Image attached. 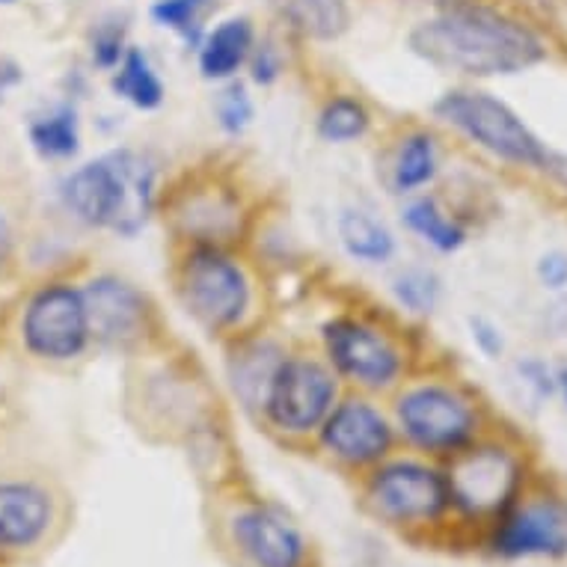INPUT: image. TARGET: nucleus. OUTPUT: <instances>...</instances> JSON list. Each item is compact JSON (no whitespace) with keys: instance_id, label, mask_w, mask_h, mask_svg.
I'll return each instance as SVG.
<instances>
[{"instance_id":"f257e3e1","label":"nucleus","mask_w":567,"mask_h":567,"mask_svg":"<svg viewBox=\"0 0 567 567\" xmlns=\"http://www.w3.org/2000/svg\"><path fill=\"white\" fill-rule=\"evenodd\" d=\"M413 54L440 72L464 78H512L547 60L544 39L508 12L457 3L410 33Z\"/></svg>"},{"instance_id":"f03ea898","label":"nucleus","mask_w":567,"mask_h":567,"mask_svg":"<svg viewBox=\"0 0 567 567\" xmlns=\"http://www.w3.org/2000/svg\"><path fill=\"white\" fill-rule=\"evenodd\" d=\"M63 199L86 226L137 235L152 215L155 167L140 152H107L65 178Z\"/></svg>"},{"instance_id":"7ed1b4c3","label":"nucleus","mask_w":567,"mask_h":567,"mask_svg":"<svg viewBox=\"0 0 567 567\" xmlns=\"http://www.w3.org/2000/svg\"><path fill=\"white\" fill-rule=\"evenodd\" d=\"M434 116L491 158L508 167L547 173L553 150L499 95L484 90H449L434 104Z\"/></svg>"},{"instance_id":"20e7f679","label":"nucleus","mask_w":567,"mask_h":567,"mask_svg":"<svg viewBox=\"0 0 567 567\" xmlns=\"http://www.w3.org/2000/svg\"><path fill=\"white\" fill-rule=\"evenodd\" d=\"M395 422L413 449L452 457L478 440L482 408L457 383L425 381L401 392Z\"/></svg>"},{"instance_id":"39448f33","label":"nucleus","mask_w":567,"mask_h":567,"mask_svg":"<svg viewBox=\"0 0 567 567\" xmlns=\"http://www.w3.org/2000/svg\"><path fill=\"white\" fill-rule=\"evenodd\" d=\"M526 470L520 455L503 443H478L449 457V503L475 520H496L523 493Z\"/></svg>"},{"instance_id":"423d86ee","label":"nucleus","mask_w":567,"mask_h":567,"mask_svg":"<svg viewBox=\"0 0 567 567\" xmlns=\"http://www.w3.org/2000/svg\"><path fill=\"white\" fill-rule=\"evenodd\" d=\"M182 298L205 327L224 330L238 324L250 307V282L238 261L212 244H199L182 261Z\"/></svg>"},{"instance_id":"0eeeda50","label":"nucleus","mask_w":567,"mask_h":567,"mask_svg":"<svg viewBox=\"0 0 567 567\" xmlns=\"http://www.w3.org/2000/svg\"><path fill=\"white\" fill-rule=\"evenodd\" d=\"M261 408L270 425L286 434H309L336 408V374L312 357L279 360Z\"/></svg>"},{"instance_id":"6e6552de","label":"nucleus","mask_w":567,"mask_h":567,"mask_svg":"<svg viewBox=\"0 0 567 567\" xmlns=\"http://www.w3.org/2000/svg\"><path fill=\"white\" fill-rule=\"evenodd\" d=\"M365 499L372 512L395 526L437 523L452 508L446 473L419 461L381 464L369 478Z\"/></svg>"},{"instance_id":"1a4fd4ad","label":"nucleus","mask_w":567,"mask_h":567,"mask_svg":"<svg viewBox=\"0 0 567 567\" xmlns=\"http://www.w3.org/2000/svg\"><path fill=\"white\" fill-rule=\"evenodd\" d=\"M327 360L336 372L348 381L360 383L365 390H383L399 381L404 369V357L390 336L381 330L353 321V318H333L321 330Z\"/></svg>"},{"instance_id":"9d476101","label":"nucleus","mask_w":567,"mask_h":567,"mask_svg":"<svg viewBox=\"0 0 567 567\" xmlns=\"http://www.w3.org/2000/svg\"><path fill=\"white\" fill-rule=\"evenodd\" d=\"M24 344L45 360H72L90 342L84 295L72 286H48L28 303L21 321Z\"/></svg>"},{"instance_id":"9b49d317","label":"nucleus","mask_w":567,"mask_h":567,"mask_svg":"<svg viewBox=\"0 0 567 567\" xmlns=\"http://www.w3.org/2000/svg\"><path fill=\"white\" fill-rule=\"evenodd\" d=\"M491 549L503 558H565L567 503H558L553 496H520L493 520Z\"/></svg>"},{"instance_id":"f8f14e48","label":"nucleus","mask_w":567,"mask_h":567,"mask_svg":"<svg viewBox=\"0 0 567 567\" xmlns=\"http://www.w3.org/2000/svg\"><path fill=\"white\" fill-rule=\"evenodd\" d=\"M321 446L348 466L381 464L392 449V425L372 401L348 399L321 425Z\"/></svg>"},{"instance_id":"ddd939ff","label":"nucleus","mask_w":567,"mask_h":567,"mask_svg":"<svg viewBox=\"0 0 567 567\" xmlns=\"http://www.w3.org/2000/svg\"><path fill=\"white\" fill-rule=\"evenodd\" d=\"M233 540L252 567H303L307 540L274 508H244L233 517Z\"/></svg>"},{"instance_id":"4468645a","label":"nucleus","mask_w":567,"mask_h":567,"mask_svg":"<svg viewBox=\"0 0 567 567\" xmlns=\"http://www.w3.org/2000/svg\"><path fill=\"white\" fill-rule=\"evenodd\" d=\"M90 318V333L111 344L137 339L146 327V300L120 277H95L81 289Z\"/></svg>"},{"instance_id":"2eb2a0df","label":"nucleus","mask_w":567,"mask_h":567,"mask_svg":"<svg viewBox=\"0 0 567 567\" xmlns=\"http://www.w3.org/2000/svg\"><path fill=\"white\" fill-rule=\"evenodd\" d=\"M51 499L30 482H0V549H28L45 538Z\"/></svg>"},{"instance_id":"dca6fc26","label":"nucleus","mask_w":567,"mask_h":567,"mask_svg":"<svg viewBox=\"0 0 567 567\" xmlns=\"http://www.w3.org/2000/svg\"><path fill=\"white\" fill-rule=\"evenodd\" d=\"M252 24L247 19L220 21L208 37L199 42V72L208 81H229V78L250 60Z\"/></svg>"},{"instance_id":"f3484780","label":"nucleus","mask_w":567,"mask_h":567,"mask_svg":"<svg viewBox=\"0 0 567 567\" xmlns=\"http://www.w3.org/2000/svg\"><path fill=\"white\" fill-rule=\"evenodd\" d=\"M401 220L410 233L419 235L422 241L437 252H457L466 244V226L452 217L434 196H416L404 205Z\"/></svg>"},{"instance_id":"a211bd4d","label":"nucleus","mask_w":567,"mask_h":567,"mask_svg":"<svg viewBox=\"0 0 567 567\" xmlns=\"http://www.w3.org/2000/svg\"><path fill=\"white\" fill-rule=\"evenodd\" d=\"M437 140L429 131H410L392 158V187L399 194H416L437 178Z\"/></svg>"},{"instance_id":"6ab92c4d","label":"nucleus","mask_w":567,"mask_h":567,"mask_svg":"<svg viewBox=\"0 0 567 567\" xmlns=\"http://www.w3.org/2000/svg\"><path fill=\"white\" fill-rule=\"evenodd\" d=\"M339 238L351 259L365 265H383L395 256V238L386 226L360 208H348L339 217Z\"/></svg>"},{"instance_id":"aec40b11","label":"nucleus","mask_w":567,"mask_h":567,"mask_svg":"<svg viewBox=\"0 0 567 567\" xmlns=\"http://www.w3.org/2000/svg\"><path fill=\"white\" fill-rule=\"evenodd\" d=\"M113 93L120 95L122 102L134 104L137 111H155L164 104V84H161L158 72L152 69L150 56L140 48H128L122 63L116 65Z\"/></svg>"},{"instance_id":"412c9836","label":"nucleus","mask_w":567,"mask_h":567,"mask_svg":"<svg viewBox=\"0 0 567 567\" xmlns=\"http://www.w3.org/2000/svg\"><path fill=\"white\" fill-rule=\"evenodd\" d=\"M30 143L42 158L63 161L81 150V122L72 104H56L30 122Z\"/></svg>"},{"instance_id":"4be33fe9","label":"nucleus","mask_w":567,"mask_h":567,"mask_svg":"<svg viewBox=\"0 0 567 567\" xmlns=\"http://www.w3.org/2000/svg\"><path fill=\"white\" fill-rule=\"evenodd\" d=\"M279 7L282 16L291 21V28L321 42L342 37L351 19L344 0H279Z\"/></svg>"},{"instance_id":"5701e85b","label":"nucleus","mask_w":567,"mask_h":567,"mask_svg":"<svg viewBox=\"0 0 567 567\" xmlns=\"http://www.w3.org/2000/svg\"><path fill=\"white\" fill-rule=\"evenodd\" d=\"M372 125V116L365 111L363 102H357L351 95H336L324 104V111L318 116V134L327 143H351L360 140Z\"/></svg>"},{"instance_id":"b1692460","label":"nucleus","mask_w":567,"mask_h":567,"mask_svg":"<svg viewBox=\"0 0 567 567\" xmlns=\"http://www.w3.org/2000/svg\"><path fill=\"white\" fill-rule=\"evenodd\" d=\"M440 277L429 268H408L401 270L392 282V295L401 307L410 309L413 316H429L440 303Z\"/></svg>"},{"instance_id":"393cba45","label":"nucleus","mask_w":567,"mask_h":567,"mask_svg":"<svg viewBox=\"0 0 567 567\" xmlns=\"http://www.w3.org/2000/svg\"><path fill=\"white\" fill-rule=\"evenodd\" d=\"M512 374L517 386L523 390V395L535 401V404H544V401L556 395V369L544 363L540 357H523V360H517Z\"/></svg>"},{"instance_id":"a878e982","label":"nucleus","mask_w":567,"mask_h":567,"mask_svg":"<svg viewBox=\"0 0 567 567\" xmlns=\"http://www.w3.org/2000/svg\"><path fill=\"white\" fill-rule=\"evenodd\" d=\"M196 7L194 0H155V7H152V21L161 24V28L173 30L178 37L190 42V45L199 48V24H196Z\"/></svg>"},{"instance_id":"bb28decb","label":"nucleus","mask_w":567,"mask_h":567,"mask_svg":"<svg viewBox=\"0 0 567 567\" xmlns=\"http://www.w3.org/2000/svg\"><path fill=\"white\" fill-rule=\"evenodd\" d=\"M217 122L226 134H244L252 122V99L244 84H229L217 95Z\"/></svg>"},{"instance_id":"cd10ccee","label":"nucleus","mask_w":567,"mask_h":567,"mask_svg":"<svg viewBox=\"0 0 567 567\" xmlns=\"http://www.w3.org/2000/svg\"><path fill=\"white\" fill-rule=\"evenodd\" d=\"M125 24L122 21H104L93 33V63L99 69H116L125 56Z\"/></svg>"},{"instance_id":"c85d7f7f","label":"nucleus","mask_w":567,"mask_h":567,"mask_svg":"<svg viewBox=\"0 0 567 567\" xmlns=\"http://www.w3.org/2000/svg\"><path fill=\"white\" fill-rule=\"evenodd\" d=\"M470 339H473L475 351L482 353L484 360H503L505 348H508L503 327L487 316L470 318Z\"/></svg>"},{"instance_id":"c756f323","label":"nucleus","mask_w":567,"mask_h":567,"mask_svg":"<svg viewBox=\"0 0 567 567\" xmlns=\"http://www.w3.org/2000/svg\"><path fill=\"white\" fill-rule=\"evenodd\" d=\"M535 277H538L540 289L549 295H565L567 291V252L565 250H547L535 261Z\"/></svg>"},{"instance_id":"7c9ffc66","label":"nucleus","mask_w":567,"mask_h":567,"mask_svg":"<svg viewBox=\"0 0 567 567\" xmlns=\"http://www.w3.org/2000/svg\"><path fill=\"white\" fill-rule=\"evenodd\" d=\"M250 72H252V81L261 86H268L274 84L279 78V72H282V60H279L277 54V48L274 45H259V48H252L250 51Z\"/></svg>"},{"instance_id":"2f4dec72","label":"nucleus","mask_w":567,"mask_h":567,"mask_svg":"<svg viewBox=\"0 0 567 567\" xmlns=\"http://www.w3.org/2000/svg\"><path fill=\"white\" fill-rule=\"evenodd\" d=\"M21 81V69L12 60H7V56H0V99L7 95V90H12V86L19 84Z\"/></svg>"},{"instance_id":"473e14b6","label":"nucleus","mask_w":567,"mask_h":567,"mask_svg":"<svg viewBox=\"0 0 567 567\" xmlns=\"http://www.w3.org/2000/svg\"><path fill=\"white\" fill-rule=\"evenodd\" d=\"M547 176L556 178L558 185L567 190V152H553V155H549Z\"/></svg>"},{"instance_id":"72a5a7b5","label":"nucleus","mask_w":567,"mask_h":567,"mask_svg":"<svg viewBox=\"0 0 567 567\" xmlns=\"http://www.w3.org/2000/svg\"><path fill=\"white\" fill-rule=\"evenodd\" d=\"M556 395L567 404V363L556 365Z\"/></svg>"},{"instance_id":"f704fd0d","label":"nucleus","mask_w":567,"mask_h":567,"mask_svg":"<svg viewBox=\"0 0 567 567\" xmlns=\"http://www.w3.org/2000/svg\"><path fill=\"white\" fill-rule=\"evenodd\" d=\"M10 241H12V233H10V224L0 217V259L7 256V250H10Z\"/></svg>"},{"instance_id":"c9c22d12","label":"nucleus","mask_w":567,"mask_h":567,"mask_svg":"<svg viewBox=\"0 0 567 567\" xmlns=\"http://www.w3.org/2000/svg\"><path fill=\"white\" fill-rule=\"evenodd\" d=\"M194 3L196 7H203V3H208V0H194Z\"/></svg>"},{"instance_id":"e433bc0d","label":"nucleus","mask_w":567,"mask_h":567,"mask_svg":"<svg viewBox=\"0 0 567 567\" xmlns=\"http://www.w3.org/2000/svg\"><path fill=\"white\" fill-rule=\"evenodd\" d=\"M0 3H16V0H0Z\"/></svg>"}]
</instances>
